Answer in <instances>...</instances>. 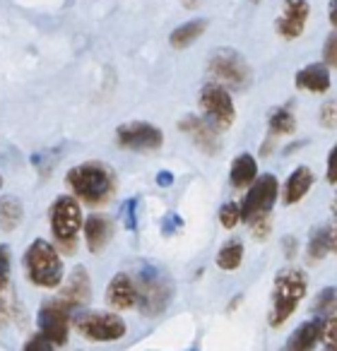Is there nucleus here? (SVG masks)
<instances>
[{
  "label": "nucleus",
  "instance_id": "obj_1",
  "mask_svg": "<svg viewBox=\"0 0 337 351\" xmlns=\"http://www.w3.org/2000/svg\"><path fill=\"white\" fill-rule=\"evenodd\" d=\"M65 183L78 200L87 205H104L116 191V176L102 161H84L65 173Z\"/></svg>",
  "mask_w": 337,
  "mask_h": 351
},
{
  "label": "nucleus",
  "instance_id": "obj_2",
  "mask_svg": "<svg viewBox=\"0 0 337 351\" xmlns=\"http://www.w3.org/2000/svg\"><path fill=\"white\" fill-rule=\"evenodd\" d=\"M306 274L297 267L289 269H279L277 277L272 284V306H270V325L272 327H282L289 317L294 315V311L299 308V303L306 296Z\"/></svg>",
  "mask_w": 337,
  "mask_h": 351
},
{
  "label": "nucleus",
  "instance_id": "obj_3",
  "mask_svg": "<svg viewBox=\"0 0 337 351\" xmlns=\"http://www.w3.org/2000/svg\"><path fill=\"white\" fill-rule=\"evenodd\" d=\"M25 272L34 287L56 289L63 282V260L49 241L36 239L25 253Z\"/></svg>",
  "mask_w": 337,
  "mask_h": 351
},
{
  "label": "nucleus",
  "instance_id": "obj_4",
  "mask_svg": "<svg viewBox=\"0 0 337 351\" xmlns=\"http://www.w3.org/2000/svg\"><path fill=\"white\" fill-rule=\"evenodd\" d=\"M137 284V308L142 315H159L172 301V279L166 277L161 269L152 265H142L140 272L135 274Z\"/></svg>",
  "mask_w": 337,
  "mask_h": 351
},
{
  "label": "nucleus",
  "instance_id": "obj_5",
  "mask_svg": "<svg viewBox=\"0 0 337 351\" xmlns=\"http://www.w3.org/2000/svg\"><path fill=\"white\" fill-rule=\"evenodd\" d=\"M49 221H51V234H54L56 243L63 245L65 250H75V236L80 234V229L84 226L82 207H80L75 195H60L54 200L49 210Z\"/></svg>",
  "mask_w": 337,
  "mask_h": 351
},
{
  "label": "nucleus",
  "instance_id": "obj_6",
  "mask_svg": "<svg viewBox=\"0 0 337 351\" xmlns=\"http://www.w3.org/2000/svg\"><path fill=\"white\" fill-rule=\"evenodd\" d=\"M198 106H200V116L210 123L215 130H229L236 121V108L231 101V94L224 84L220 82H207L202 84L200 94H198Z\"/></svg>",
  "mask_w": 337,
  "mask_h": 351
},
{
  "label": "nucleus",
  "instance_id": "obj_7",
  "mask_svg": "<svg viewBox=\"0 0 337 351\" xmlns=\"http://www.w3.org/2000/svg\"><path fill=\"white\" fill-rule=\"evenodd\" d=\"M73 327L78 330V335H82L89 341H118L128 332L126 320L121 315L104 311L80 313L73 317Z\"/></svg>",
  "mask_w": 337,
  "mask_h": 351
},
{
  "label": "nucleus",
  "instance_id": "obj_8",
  "mask_svg": "<svg viewBox=\"0 0 337 351\" xmlns=\"http://www.w3.org/2000/svg\"><path fill=\"white\" fill-rule=\"evenodd\" d=\"M207 73L220 84L231 89H244L251 84V68L246 58L234 49H217L207 58Z\"/></svg>",
  "mask_w": 337,
  "mask_h": 351
},
{
  "label": "nucleus",
  "instance_id": "obj_9",
  "mask_svg": "<svg viewBox=\"0 0 337 351\" xmlns=\"http://www.w3.org/2000/svg\"><path fill=\"white\" fill-rule=\"evenodd\" d=\"M277 193H279V183L272 173H265L260 178H255L251 183L246 197L241 200V221H248L251 224L258 217L270 215L275 200H277Z\"/></svg>",
  "mask_w": 337,
  "mask_h": 351
},
{
  "label": "nucleus",
  "instance_id": "obj_10",
  "mask_svg": "<svg viewBox=\"0 0 337 351\" xmlns=\"http://www.w3.org/2000/svg\"><path fill=\"white\" fill-rule=\"evenodd\" d=\"M39 332L46 335L56 346L65 344L70 335V322H73V308L68 303H63L60 298H54V301H46L44 306L39 308Z\"/></svg>",
  "mask_w": 337,
  "mask_h": 351
},
{
  "label": "nucleus",
  "instance_id": "obj_11",
  "mask_svg": "<svg viewBox=\"0 0 337 351\" xmlns=\"http://www.w3.org/2000/svg\"><path fill=\"white\" fill-rule=\"evenodd\" d=\"M116 142L123 149H135V152H147V149H159L164 142V132L156 125L145 121H132L123 123L116 130Z\"/></svg>",
  "mask_w": 337,
  "mask_h": 351
},
{
  "label": "nucleus",
  "instance_id": "obj_12",
  "mask_svg": "<svg viewBox=\"0 0 337 351\" xmlns=\"http://www.w3.org/2000/svg\"><path fill=\"white\" fill-rule=\"evenodd\" d=\"M308 15H311L308 0H284L279 17L275 20V32L287 41L299 39L306 29Z\"/></svg>",
  "mask_w": 337,
  "mask_h": 351
},
{
  "label": "nucleus",
  "instance_id": "obj_13",
  "mask_svg": "<svg viewBox=\"0 0 337 351\" xmlns=\"http://www.w3.org/2000/svg\"><path fill=\"white\" fill-rule=\"evenodd\" d=\"M178 128H181V132H186V135L191 137L193 145L200 152H205V154H217V152H220V135H217L220 130H215L202 116L181 118Z\"/></svg>",
  "mask_w": 337,
  "mask_h": 351
},
{
  "label": "nucleus",
  "instance_id": "obj_14",
  "mask_svg": "<svg viewBox=\"0 0 337 351\" xmlns=\"http://www.w3.org/2000/svg\"><path fill=\"white\" fill-rule=\"evenodd\" d=\"M106 303L116 311L137 308V284L135 277L126 272H118L106 287Z\"/></svg>",
  "mask_w": 337,
  "mask_h": 351
},
{
  "label": "nucleus",
  "instance_id": "obj_15",
  "mask_svg": "<svg viewBox=\"0 0 337 351\" xmlns=\"http://www.w3.org/2000/svg\"><path fill=\"white\" fill-rule=\"evenodd\" d=\"M89 296H92V284H89L87 269L75 267L73 272H70L65 287L60 289L58 298L63 303H68L70 308H78V306H82V303H87Z\"/></svg>",
  "mask_w": 337,
  "mask_h": 351
},
{
  "label": "nucleus",
  "instance_id": "obj_16",
  "mask_svg": "<svg viewBox=\"0 0 337 351\" xmlns=\"http://www.w3.org/2000/svg\"><path fill=\"white\" fill-rule=\"evenodd\" d=\"M323 335V317H311V320L301 322L297 330L289 335L287 344H284V351H313L316 344L321 341Z\"/></svg>",
  "mask_w": 337,
  "mask_h": 351
},
{
  "label": "nucleus",
  "instance_id": "obj_17",
  "mask_svg": "<svg viewBox=\"0 0 337 351\" xmlns=\"http://www.w3.org/2000/svg\"><path fill=\"white\" fill-rule=\"evenodd\" d=\"M84 239H87L89 253H102L113 236V221L106 215H92L84 219Z\"/></svg>",
  "mask_w": 337,
  "mask_h": 351
},
{
  "label": "nucleus",
  "instance_id": "obj_18",
  "mask_svg": "<svg viewBox=\"0 0 337 351\" xmlns=\"http://www.w3.org/2000/svg\"><path fill=\"white\" fill-rule=\"evenodd\" d=\"M297 89H306L313 94H325L330 89V73H327V65L323 63H311L306 68H301L294 77Z\"/></svg>",
  "mask_w": 337,
  "mask_h": 351
},
{
  "label": "nucleus",
  "instance_id": "obj_19",
  "mask_svg": "<svg viewBox=\"0 0 337 351\" xmlns=\"http://www.w3.org/2000/svg\"><path fill=\"white\" fill-rule=\"evenodd\" d=\"M313 186V171L308 166H297V169L289 173V178L284 181V205H297L299 200L306 197V193Z\"/></svg>",
  "mask_w": 337,
  "mask_h": 351
},
{
  "label": "nucleus",
  "instance_id": "obj_20",
  "mask_svg": "<svg viewBox=\"0 0 337 351\" xmlns=\"http://www.w3.org/2000/svg\"><path fill=\"white\" fill-rule=\"evenodd\" d=\"M258 178V161H255L253 154H239L234 161H231V173H229V181L231 186L236 188V191H241V188L251 186V183Z\"/></svg>",
  "mask_w": 337,
  "mask_h": 351
},
{
  "label": "nucleus",
  "instance_id": "obj_21",
  "mask_svg": "<svg viewBox=\"0 0 337 351\" xmlns=\"http://www.w3.org/2000/svg\"><path fill=\"white\" fill-rule=\"evenodd\" d=\"M205 29H207V20H191V22H186V25L176 27V29L172 32V36H169V41H172V46L178 51L188 49V46H193L200 39Z\"/></svg>",
  "mask_w": 337,
  "mask_h": 351
},
{
  "label": "nucleus",
  "instance_id": "obj_22",
  "mask_svg": "<svg viewBox=\"0 0 337 351\" xmlns=\"http://www.w3.org/2000/svg\"><path fill=\"white\" fill-rule=\"evenodd\" d=\"M330 250V224L325 226H316L311 231V239H308V245H306V255L311 263H318L323 260Z\"/></svg>",
  "mask_w": 337,
  "mask_h": 351
},
{
  "label": "nucleus",
  "instance_id": "obj_23",
  "mask_svg": "<svg viewBox=\"0 0 337 351\" xmlns=\"http://www.w3.org/2000/svg\"><path fill=\"white\" fill-rule=\"evenodd\" d=\"M22 217H25V207L17 197H3L0 200V229L12 231L22 224Z\"/></svg>",
  "mask_w": 337,
  "mask_h": 351
},
{
  "label": "nucleus",
  "instance_id": "obj_24",
  "mask_svg": "<svg viewBox=\"0 0 337 351\" xmlns=\"http://www.w3.org/2000/svg\"><path fill=\"white\" fill-rule=\"evenodd\" d=\"M268 128H270V135H275V137L292 135V132L297 130V118H294V113L289 111L287 106H277L270 113Z\"/></svg>",
  "mask_w": 337,
  "mask_h": 351
},
{
  "label": "nucleus",
  "instance_id": "obj_25",
  "mask_svg": "<svg viewBox=\"0 0 337 351\" xmlns=\"http://www.w3.org/2000/svg\"><path fill=\"white\" fill-rule=\"evenodd\" d=\"M241 263H244V243L239 239L226 241L217 253V267L231 272V269H239Z\"/></svg>",
  "mask_w": 337,
  "mask_h": 351
},
{
  "label": "nucleus",
  "instance_id": "obj_26",
  "mask_svg": "<svg viewBox=\"0 0 337 351\" xmlns=\"http://www.w3.org/2000/svg\"><path fill=\"white\" fill-rule=\"evenodd\" d=\"M335 308H337V287L323 289L316 296V301H313V313H316L318 317H325L327 313H332Z\"/></svg>",
  "mask_w": 337,
  "mask_h": 351
},
{
  "label": "nucleus",
  "instance_id": "obj_27",
  "mask_svg": "<svg viewBox=\"0 0 337 351\" xmlns=\"http://www.w3.org/2000/svg\"><path fill=\"white\" fill-rule=\"evenodd\" d=\"M239 221H241V205L239 202H226V205H222L220 224L224 226V229H234Z\"/></svg>",
  "mask_w": 337,
  "mask_h": 351
},
{
  "label": "nucleus",
  "instance_id": "obj_28",
  "mask_svg": "<svg viewBox=\"0 0 337 351\" xmlns=\"http://www.w3.org/2000/svg\"><path fill=\"white\" fill-rule=\"evenodd\" d=\"M321 341L327 346H335L337 344V308L332 313H327L323 317V335H321Z\"/></svg>",
  "mask_w": 337,
  "mask_h": 351
},
{
  "label": "nucleus",
  "instance_id": "obj_29",
  "mask_svg": "<svg viewBox=\"0 0 337 351\" xmlns=\"http://www.w3.org/2000/svg\"><path fill=\"white\" fill-rule=\"evenodd\" d=\"M318 118H321V125L332 130L337 128V101H325L318 111Z\"/></svg>",
  "mask_w": 337,
  "mask_h": 351
},
{
  "label": "nucleus",
  "instance_id": "obj_30",
  "mask_svg": "<svg viewBox=\"0 0 337 351\" xmlns=\"http://www.w3.org/2000/svg\"><path fill=\"white\" fill-rule=\"evenodd\" d=\"M56 349V344L49 339L46 335H41V332H36L34 337H30L27 339V344H25V349L22 351H54Z\"/></svg>",
  "mask_w": 337,
  "mask_h": 351
},
{
  "label": "nucleus",
  "instance_id": "obj_31",
  "mask_svg": "<svg viewBox=\"0 0 337 351\" xmlns=\"http://www.w3.org/2000/svg\"><path fill=\"white\" fill-rule=\"evenodd\" d=\"M10 282V250L5 245H0V293Z\"/></svg>",
  "mask_w": 337,
  "mask_h": 351
},
{
  "label": "nucleus",
  "instance_id": "obj_32",
  "mask_svg": "<svg viewBox=\"0 0 337 351\" xmlns=\"http://www.w3.org/2000/svg\"><path fill=\"white\" fill-rule=\"evenodd\" d=\"M323 60H325V65H330V68H337V34L327 36L325 46H323Z\"/></svg>",
  "mask_w": 337,
  "mask_h": 351
},
{
  "label": "nucleus",
  "instance_id": "obj_33",
  "mask_svg": "<svg viewBox=\"0 0 337 351\" xmlns=\"http://www.w3.org/2000/svg\"><path fill=\"white\" fill-rule=\"evenodd\" d=\"M325 178L330 186H337V145L330 149L327 154V169H325Z\"/></svg>",
  "mask_w": 337,
  "mask_h": 351
},
{
  "label": "nucleus",
  "instance_id": "obj_34",
  "mask_svg": "<svg viewBox=\"0 0 337 351\" xmlns=\"http://www.w3.org/2000/svg\"><path fill=\"white\" fill-rule=\"evenodd\" d=\"M251 224H253V236H255V239H265V236L270 234V229H272V221H270V215L258 217V219L251 221Z\"/></svg>",
  "mask_w": 337,
  "mask_h": 351
},
{
  "label": "nucleus",
  "instance_id": "obj_35",
  "mask_svg": "<svg viewBox=\"0 0 337 351\" xmlns=\"http://www.w3.org/2000/svg\"><path fill=\"white\" fill-rule=\"evenodd\" d=\"M135 210H137V200H130L126 207H123V212H126V226H128V229H135Z\"/></svg>",
  "mask_w": 337,
  "mask_h": 351
},
{
  "label": "nucleus",
  "instance_id": "obj_36",
  "mask_svg": "<svg viewBox=\"0 0 337 351\" xmlns=\"http://www.w3.org/2000/svg\"><path fill=\"white\" fill-rule=\"evenodd\" d=\"M282 248H284V255L292 260L294 255H297V239H294V236H287V239H284V243H282Z\"/></svg>",
  "mask_w": 337,
  "mask_h": 351
},
{
  "label": "nucleus",
  "instance_id": "obj_37",
  "mask_svg": "<svg viewBox=\"0 0 337 351\" xmlns=\"http://www.w3.org/2000/svg\"><path fill=\"white\" fill-rule=\"evenodd\" d=\"M156 183H159L161 188L172 186V183H174V176L169 173V171H159V173H156Z\"/></svg>",
  "mask_w": 337,
  "mask_h": 351
},
{
  "label": "nucleus",
  "instance_id": "obj_38",
  "mask_svg": "<svg viewBox=\"0 0 337 351\" xmlns=\"http://www.w3.org/2000/svg\"><path fill=\"white\" fill-rule=\"evenodd\" d=\"M327 15H330V25L337 27V0H330V10H327Z\"/></svg>",
  "mask_w": 337,
  "mask_h": 351
},
{
  "label": "nucleus",
  "instance_id": "obj_39",
  "mask_svg": "<svg viewBox=\"0 0 337 351\" xmlns=\"http://www.w3.org/2000/svg\"><path fill=\"white\" fill-rule=\"evenodd\" d=\"M183 5H186V8H198V5H200V0H183Z\"/></svg>",
  "mask_w": 337,
  "mask_h": 351
},
{
  "label": "nucleus",
  "instance_id": "obj_40",
  "mask_svg": "<svg viewBox=\"0 0 337 351\" xmlns=\"http://www.w3.org/2000/svg\"><path fill=\"white\" fill-rule=\"evenodd\" d=\"M332 217H335V221H337V197L332 200Z\"/></svg>",
  "mask_w": 337,
  "mask_h": 351
},
{
  "label": "nucleus",
  "instance_id": "obj_41",
  "mask_svg": "<svg viewBox=\"0 0 337 351\" xmlns=\"http://www.w3.org/2000/svg\"><path fill=\"white\" fill-rule=\"evenodd\" d=\"M327 351H337V344L335 346H327Z\"/></svg>",
  "mask_w": 337,
  "mask_h": 351
},
{
  "label": "nucleus",
  "instance_id": "obj_42",
  "mask_svg": "<svg viewBox=\"0 0 337 351\" xmlns=\"http://www.w3.org/2000/svg\"><path fill=\"white\" fill-rule=\"evenodd\" d=\"M0 186H3V178H0Z\"/></svg>",
  "mask_w": 337,
  "mask_h": 351
},
{
  "label": "nucleus",
  "instance_id": "obj_43",
  "mask_svg": "<svg viewBox=\"0 0 337 351\" xmlns=\"http://www.w3.org/2000/svg\"><path fill=\"white\" fill-rule=\"evenodd\" d=\"M253 3H258V0H253Z\"/></svg>",
  "mask_w": 337,
  "mask_h": 351
}]
</instances>
